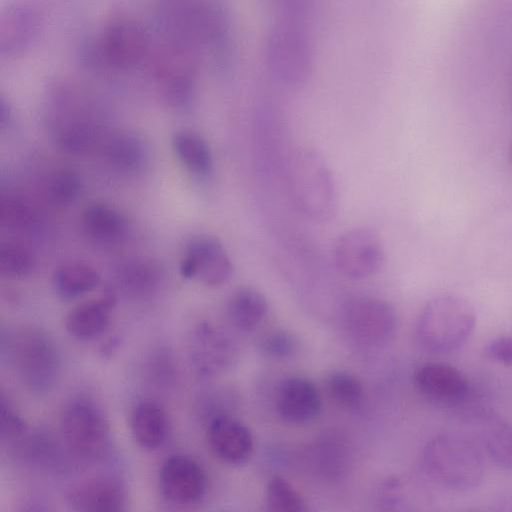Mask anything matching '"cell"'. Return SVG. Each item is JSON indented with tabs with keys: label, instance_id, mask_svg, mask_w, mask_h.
<instances>
[{
	"label": "cell",
	"instance_id": "cell-1",
	"mask_svg": "<svg viewBox=\"0 0 512 512\" xmlns=\"http://www.w3.org/2000/svg\"><path fill=\"white\" fill-rule=\"evenodd\" d=\"M263 59L267 72L281 86H305L315 69V47L306 18L277 16L265 35Z\"/></svg>",
	"mask_w": 512,
	"mask_h": 512
},
{
	"label": "cell",
	"instance_id": "cell-2",
	"mask_svg": "<svg viewBox=\"0 0 512 512\" xmlns=\"http://www.w3.org/2000/svg\"><path fill=\"white\" fill-rule=\"evenodd\" d=\"M289 196L305 217L320 223L331 221L338 209L333 173L315 149L299 148L290 156L286 170Z\"/></svg>",
	"mask_w": 512,
	"mask_h": 512
},
{
	"label": "cell",
	"instance_id": "cell-3",
	"mask_svg": "<svg viewBox=\"0 0 512 512\" xmlns=\"http://www.w3.org/2000/svg\"><path fill=\"white\" fill-rule=\"evenodd\" d=\"M422 463L435 482L459 491L478 487L485 473L484 458L477 444L456 432L431 438L423 449Z\"/></svg>",
	"mask_w": 512,
	"mask_h": 512
},
{
	"label": "cell",
	"instance_id": "cell-4",
	"mask_svg": "<svg viewBox=\"0 0 512 512\" xmlns=\"http://www.w3.org/2000/svg\"><path fill=\"white\" fill-rule=\"evenodd\" d=\"M476 313L471 304L456 295H439L421 310L415 336L422 350L444 355L459 349L472 335Z\"/></svg>",
	"mask_w": 512,
	"mask_h": 512
},
{
	"label": "cell",
	"instance_id": "cell-5",
	"mask_svg": "<svg viewBox=\"0 0 512 512\" xmlns=\"http://www.w3.org/2000/svg\"><path fill=\"white\" fill-rule=\"evenodd\" d=\"M7 352L17 377L31 391L48 393L58 384L60 354L44 331L33 327L16 330L8 338Z\"/></svg>",
	"mask_w": 512,
	"mask_h": 512
},
{
	"label": "cell",
	"instance_id": "cell-6",
	"mask_svg": "<svg viewBox=\"0 0 512 512\" xmlns=\"http://www.w3.org/2000/svg\"><path fill=\"white\" fill-rule=\"evenodd\" d=\"M151 38L146 28L128 17L107 22L93 44V56L107 68L129 70L150 54Z\"/></svg>",
	"mask_w": 512,
	"mask_h": 512
},
{
	"label": "cell",
	"instance_id": "cell-7",
	"mask_svg": "<svg viewBox=\"0 0 512 512\" xmlns=\"http://www.w3.org/2000/svg\"><path fill=\"white\" fill-rule=\"evenodd\" d=\"M60 431L66 446L84 460H99L108 451V422L102 411L89 401H75L64 409Z\"/></svg>",
	"mask_w": 512,
	"mask_h": 512
},
{
	"label": "cell",
	"instance_id": "cell-8",
	"mask_svg": "<svg viewBox=\"0 0 512 512\" xmlns=\"http://www.w3.org/2000/svg\"><path fill=\"white\" fill-rule=\"evenodd\" d=\"M336 270L346 278L362 280L377 274L384 266L383 242L372 229L358 227L338 237L332 252Z\"/></svg>",
	"mask_w": 512,
	"mask_h": 512
},
{
	"label": "cell",
	"instance_id": "cell-9",
	"mask_svg": "<svg viewBox=\"0 0 512 512\" xmlns=\"http://www.w3.org/2000/svg\"><path fill=\"white\" fill-rule=\"evenodd\" d=\"M190 48L171 40L154 61V78L162 101L171 108L189 105L195 92V70Z\"/></svg>",
	"mask_w": 512,
	"mask_h": 512
},
{
	"label": "cell",
	"instance_id": "cell-10",
	"mask_svg": "<svg viewBox=\"0 0 512 512\" xmlns=\"http://www.w3.org/2000/svg\"><path fill=\"white\" fill-rule=\"evenodd\" d=\"M342 320L349 335L370 346L389 342L398 327L395 309L388 302L369 296L349 300L343 307Z\"/></svg>",
	"mask_w": 512,
	"mask_h": 512
},
{
	"label": "cell",
	"instance_id": "cell-11",
	"mask_svg": "<svg viewBox=\"0 0 512 512\" xmlns=\"http://www.w3.org/2000/svg\"><path fill=\"white\" fill-rule=\"evenodd\" d=\"M180 273L208 287H220L233 275V264L221 242L207 235L191 238L185 245Z\"/></svg>",
	"mask_w": 512,
	"mask_h": 512
},
{
	"label": "cell",
	"instance_id": "cell-12",
	"mask_svg": "<svg viewBox=\"0 0 512 512\" xmlns=\"http://www.w3.org/2000/svg\"><path fill=\"white\" fill-rule=\"evenodd\" d=\"M39 9L26 0L6 3L0 12V58L11 60L25 54L42 30Z\"/></svg>",
	"mask_w": 512,
	"mask_h": 512
},
{
	"label": "cell",
	"instance_id": "cell-13",
	"mask_svg": "<svg viewBox=\"0 0 512 512\" xmlns=\"http://www.w3.org/2000/svg\"><path fill=\"white\" fill-rule=\"evenodd\" d=\"M235 355V343L221 327L204 321L192 329L188 356L199 375L211 377L221 373L231 365Z\"/></svg>",
	"mask_w": 512,
	"mask_h": 512
},
{
	"label": "cell",
	"instance_id": "cell-14",
	"mask_svg": "<svg viewBox=\"0 0 512 512\" xmlns=\"http://www.w3.org/2000/svg\"><path fill=\"white\" fill-rule=\"evenodd\" d=\"M159 488L170 501L187 504L199 500L206 489L207 478L195 460L175 455L165 460L159 470Z\"/></svg>",
	"mask_w": 512,
	"mask_h": 512
},
{
	"label": "cell",
	"instance_id": "cell-15",
	"mask_svg": "<svg viewBox=\"0 0 512 512\" xmlns=\"http://www.w3.org/2000/svg\"><path fill=\"white\" fill-rule=\"evenodd\" d=\"M413 379L417 390L423 396L442 405H457L469 393L467 378L449 364L424 363L416 369Z\"/></svg>",
	"mask_w": 512,
	"mask_h": 512
},
{
	"label": "cell",
	"instance_id": "cell-16",
	"mask_svg": "<svg viewBox=\"0 0 512 512\" xmlns=\"http://www.w3.org/2000/svg\"><path fill=\"white\" fill-rule=\"evenodd\" d=\"M206 437L213 454L226 464L242 465L252 455L254 442L250 430L232 417H213L208 423Z\"/></svg>",
	"mask_w": 512,
	"mask_h": 512
},
{
	"label": "cell",
	"instance_id": "cell-17",
	"mask_svg": "<svg viewBox=\"0 0 512 512\" xmlns=\"http://www.w3.org/2000/svg\"><path fill=\"white\" fill-rule=\"evenodd\" d=\"M276 408L285 421L304 424L317 417L321 399L317 388L310 380L294 377L283 381L279 386Z\"/></svg>",
	"mask_w": 512,
	"mask_h": 512
},
{
	"label": "cell",
	"instance_id": "cell-18",
	"mask_svg": "<svg viewBox=\"0 0 512 512\" xmlns=\"http://www.w3.org/2000/svg\"><path fill=\"white\" fill-rule=\"evenodd\" d=\"M114 304L115 297L112 294L78 304L65 316L66 331L78 340L95 339L108 327Z\"/></svg>",
	"mask_w": 512,
	"mask_h": 512
},
{
	"label": "cell",
	"instance_id": "cell-19",
	"mask_svg": "<svg viewBox=\"0 0 512 512\" xmlns=\"http://www.w3.org/2000/svg\"><path fill=\"white\" fill-rule=\"evenodd\" d=\"M69 499L74 509L91 512H117L126 504L122 486L104 477L81 484L70 493Z\"/></svg>",
	"mask_w": 512,
	"mask_h": 512
},
{
	"label": "cell",
	"instance_id": "cell-20",
	"mask_svg": "<svg viewBox=\"0 0 512 512\" xmlns=\"http://www.w3.org/2000/svg\"><path fill=\"white\" fill-rule=\"evenodd\" d=\"M130 430L137 445L145 450H154L161 445L167 433V418L156 403H139L130 416Z\"/></svg>",
	"mask_w": 512,
	"mask_h": 512
},
{
	"label": "cell",
	"instance_id": "cell-21",
	"mask_svg": "<svg viewBox=\"0 0 512 512\" xmlns=\"http://www.w3.org/2000/svg\"><path fill=\"white\" fill-rule=\"evenodd\" d=\"M268 302L265 296L255 288L237 289L227 303V315L230 322L241 331H252L265 319Z\"/></svg>",
	"mask_w": 512,
	"mask_h": 512
},
{
	"label": "cell",
	"instance_id": "cell-22",
	"mask_svg": "<svg viewBox=\"0 0 512 512\" xmlns=\"http://www.w3.org/2000/svg\"><path fill=\"white\" fill-rule=\"evenodd\" d=\"M100 150L107 163L125 172L138 169L145 158L142 141L130 132H117L103 138Z\"/></svg>",
	"mask_w": 512,
	"mask_h": 512
},
{
	"label": "cell",
	"instance_id": "cell-23",
	"mask_svg": "<svg viewBox=\"0 0 512 512\" xmlns=\"http://www.w3.org/2000/svg\"><path fill=\"white\" fill-rule=\"evenodd\" d=\"M84 232L99 243H112L125 233L126 222L114 208L101 203L88 206L82 215Z\"/></svg>",
	"mask_w": 512,
	"mask_h": 512
},
{
	"label": "cell",
	"instance_id": "cell-24",
	"mask_svg": "<svg viewBox=\"0 0 512 512\" xmlns=\"http://www.w3.org/2000/svg\"><path fill=\"white\" fill-rule=\"evenodd\" d=\"M172 147L178 160L194 175L208 176L213 170L211 149L200 135L190 131H178L172 137Z\"/></svg>",
	"mask_w": 512,
	"mask_h": 512
},
{
	"label": "cell",
	"instance_id": "cell-25",
	"mask_svg": "<svg viewBox=\"0 0 512 512\" xmlns=\"http://www.w3.org/2000/svg\"><path fill=\"white\" fill-rule=\"evenodd\" d=\"M100 282V275L92 266L84 263H68L54 273L53 286L65 300H71L93 290Z\"/></svg>",
	"mask_w": 512,
	"mask_h": 512
},
{
	"label": "cell",
	"instance_id": "cell-26",
	"mask_svg": "<svg viewBox=\"0 0 512 512\" xmlns=\"http://www.w3.org/2000/svg\"><path fill=\"white\" fill-rule=\"evenodd\" d=\"M160 280L159 267L149 260H134L119 269L117 281L120 288L133 297L151 293Z\"/></svg>",
	"mask_w": 512,
	"mask_h": 512
},
{
	"label": "cell",
	"instance_id": "cell-27",
	"mask_svg": "<svg viewBox=\"0 0 512 512\" xmlns=\"http://www.w3.org/2000/svg\"><path fill=\"white\" fill-rule=\"evenodd\" d=\"M484 444L492 461L502 469L512 470V426L495 416L484 427Z\"/></svg>",
	"mask_w": 512,
	"mask_h": 512
},
{
	"label": "cell",
	"instance_id": "cell-28",
	"mask_svg": "<svg viewBox=\"0 0 512 512\" xmlns=\"http://www.w3.org/2000/svg\"><path fill=\"white\" fill-rule=\"evenodd\" d=\"M57 133V143L66 152L71 154L83 153L94 146L100 140L96 126L81 119H72L62 124Z\"/></svg>",
	"mask_w": 512,
	"mask_h": 512
},
{
	"label": "cell",
	"instance_id": "cell-29",
	"mask_svg": "<svg viewBox=\"0 0 512 512\" xmlns=\"http://www.w3.org/2000/svg\"><path fill=\"white\" fill-rule=\"evenodd\" d=\"M35 266V257L25 244L8 240L0 246V271L8 278H23L31 273Z\"/></svg>",
	"mask_w": 512,
	"mask_h": 512
},
{
	"label": "cell",
	"instance_id": "cell-30",
	"mask_svg": "<svg viewBox=\"0 0 512 512\" xmlns=\"http://www.w3.org/2000/svg\"><path fill=\"white\" fill-rule=\"evenodd\" d=\"M82 189L81 179L77 173L61 169L48 176L44 183L47 200L58 206L70 205L79 197Z\"/></svg>",
	"mask_w": 512,
	"mask_h": 512
},
{
	"label": "cell",
	"instance_id": "cell-31",
	"mask_svg": "<svg viewBox=\"0 0 512 512\" xmlns=\"http://www.w3.org/2000/svg\"><path fill=\"white\" fill-rule=\"evenodd\" d=\"M266 497L273 511L302 512L306 510V503L299 491L280 476L270 479L266 488Z\"/></svg>",
	"mask_w": 512,
	"mask_h": 512
},
{
	"label": "cell",
	"instance_id": "cell-32",
	"mask_svg": "<svg viewBox=\"0 0 512 512\" xmlns=\"http://www.w3.org/2000/svg\"><path fill=\"white\" fill-rule=\"evenodd\" d=\"M327 390L336 403L346 408L357 407L364 394L359 379L345 371L334 372L328 377Z\"/></svg>",
	"mask_w": 512,
	"mask_h": 512
},
{
	"label": "cell",
	"instance_id": "cell-33",
	"mask_svg": "<svg viewBox=\"0 0 512 512\" xmlns=\"http://www.w3.org/2000/svg\"><path fill=\"white\" fill-rule=\"evenodd\" d=\"M35 212L31 204L18 195L2 197L0 203V219L8 227H24L33 222Z\"/></svg>",
	"mask_w": 512,
	"mask_h": 512
},
{
	"label": "cell",
	"instance_id": "cell-34",
	"mask_svg": "<svg viewBox=\"0 0 512 512\" xmlns=\"http://www.w3.org/2000/svg\"><path fill=\"white\" fill-rule=\"evenodd\" d=\"M295 337L286 330H275L268 333L261 341L262 352L270 358L284 359L296 350Z\"/></svg>",
	"mask_w": 512,
	"mask_h": 512
},
{
	"label": "cell",
	"instance_id": "cell-35",
	"mask_svg": "<svg viewBox=\"0 0 512 512\" xmlns=\"http://www.w3.org/2000/svg\"><path fill=\"white\" fill-rule=\"evenodd\" d=\"M483 353L494 363L512 367V336H500L490 340Z\"/></svg>",
	"mask_w": 512,
	"mask_h": 512
},
{
	"label": "cell",
	"instance_id": "cell-36",
	"mask_svg": "<svg viewBox=\"0 0 512 512\" xmlns=\"http://www.w3.org/2000/svg\"><path fill=\"white\" fill-rule=\"evenodd\" d=\"M25 431V424L22 419L6 406L2 400L1 403V438L10 439L21 435Z\"/></svg>",
	"mask_w": 512,
	"mask_h": 512
},
{
	"label": "cell",
	"instance_id": "cell-37",
	"mask_svg": "<svg viewBox=\"0 0 512 512\" xmlns=\"http://www.w3.org/2000/svg\"><path fill=\"white\" fill-rule=\"evenodd\" d=\"M277 16L306 18L309 0H264Z\"/></svg>",
	"mask_w": 512,
	"mask_h": 512
},
{
	"label": "cell",
	"instance_id": "cell-38",
	"mask_svg": "<svg viewBox=\"0 0 512 512\" xmlns=\"http://www.w3.org/2000/svg\"><path fill=\"white\" fill-rule=\"evenodd\" d=\"M11 118V108L6 99L1 96L0 98V123L1 126L4 127L9 123Z\"/></svg>",
	"mask_w": 512,
	"mask_h": 512
},
{
	"label": "cell",
	"instance_id": "cell-39",
	"mask_svg": "<svg viewBox=\"0 0 512 512\" xmlns=\"http://www.w3.org/2000/svg\"><path fill=\"white\" fill-rule=\"evenodd\" d=\"M511 158H512V144H511Z\"/></svg>",
	"mask_w": 512,
	"mask_h": 512
}]
</instances>
